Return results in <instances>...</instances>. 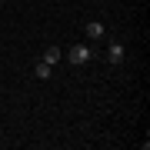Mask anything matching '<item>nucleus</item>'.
Masks as SVG:
<instances>
[{
  "mask_svg": "<svg viewBox=\"0 0 150 150\" xmlns=\"http://www.w3.org/2000/svg\"><path fill=\"white\" fill-rule=\"evenodd\" d=\"M90 57H93V54H90V47H87V43H74V47L67 50V60H70L74 67H83Z\"/></svg>",
  "mask_w": 150,
  "mask_h": 150,
  "instance_id": "obj_1",
  "label": "nucleus"
},
{
  "mask_svg": "<svg viewBox=\"0 0 150 150\" xmlns=\"http://www.w3.org/2000/svg\"><path fill=\"white\" fill-rule=\"evenodd\" d=\"M123 57H127L123 43H110V47H107V60H110V64H123Z\"/></svg>",
  "mask_w": 150,
  "mask_h": 150,
  "instance_id": "obj_2",
  "label": "nucleus"
},
{
  "mask_svg": "<svg viewBox=\"0 0 150 150\" xmlns=\"http://www.w3.org/2000/svg\"><path fill=\"white\" fill-rule=\"evenodd\" d=\"M87 33H90V40H103V37H107V27H103L100 20H90V23H87Z\"/></svg>",
  "mask_w": 150,
  "mask_h": 150,
  "instance_id": "obj_3",
  "label": "nucleus"
},
{
  "mask_svg": "<svg viewBox=\"0 0 150 150\" xmlns=\"http://www.w3.org/2000/svg\"><path fill=\"white\" fill-rule=\"evenodd\" d=\"M60 57H64V54H60V47H47V50H43V64H50V67H57L60 64Z\"/></svg>",
  "mask_w": 150,
  "mask_h": 150,
  "instance_id": "obj_4",
  "label": "nucleus"
},
{
  "mask_svg": "<svg viewBox=\"0 0 150 150\" xmlns=\"http://www.w3.org/2000/svg\"><path fill=\"white\" fill-rule=\"evenodd\" d=\"M50 64H43V60H37V64H33V77H37V80H50Z\"/></svg>",
  "mask_w": 150,
  "mask_h": 150,
  "instance_id": "obj_5",
  "label": "nucleus"
},
{
  "mask_svg": "<svg viewBox=\"0 0 150 150\" xmlns=\"http://www.w3.org/2000/svg\"><path fill=\"white\" fill-rule=\"evenodd\" d=\"M0 7H4V0H0Z\"/></svg>",
  "mask_w": 150,
  "mask_h": 150,
  "instance_id": "obj_6",
  "label": "nucleus"
}]
</instances>
